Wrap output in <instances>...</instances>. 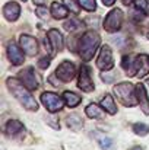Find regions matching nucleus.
I'll return each instance as SVG.
<instances>
[{"mask_svg":"<svg viewBox=\"0 0 149 150\" xmlns=\"http://www.w3.org/2000/svg\"><path fill=\"white\" fill-rule=\"evenodd\" d=\"M102 3H104V6H113L115 3V0H102Z\"/></svg>","mask_w":149,"mask_h":150,"instance_id":"nucleus-31","label":"nucleus"},{"mask_svg":"<svg viewBox=\"0 0 149 150\" xmlns=\"http://www.w3.org/2000/svg\"><path fill=\"white\" fill-rule=\"evenodd\" d=\"M85 114L88 115V118H92V120H101L104 117V111L99 108L97 103H89L85 108Z\"/></svg>","mask_w":149,"mask_h":150,"instance_id":"nucleus-22","label":"nucleus"},{"mask_svg":"<svg viewBox=\"0 0 149 150\" xmlns=\"http://www.w3.org/2000/svg\"><path fill=\"white\" fill-rule=\"evenodd\" d=\"M78 88L83 92H92L95 89L94 80L91 77V69L86 64H82L79 69V77H78Z\"/></svg>","mask_w":149,"mask_h":150,"instance_id":"nucleus-9","label":"nucleus"},{"mask_svg":"<svg viewBox=\"0 0 149 150\" xmlns=\"http://www.w3.org/2000/svg\"><path fill=\"white\" fill-rule=\"evenodd\" d=\"M41 102H43V105L47 108V111H50V112H58L64 106L63 96H58L57 93H53V92L41 93Z\"/></svg>","mask_w":149,"mask_h":150,"instance_id":"nucleus-6","label":"nucleus"},{"mask_svg":"<svg viewBox=\"0 0 149 150\" xmlns=\"http://www.w3.org/2000/svg\"><path fill=\"white\" fill-rule=\"evenodd\" d=\"M135 3H136V9H138V10H145V9H148L146 0H135Z\"/></svg>","mask_w":149,"mask_h":150,"instance_id":"nucleus-30","label":"nucleus"},{"mask_svg":"<svg viewBox=\"0 0 149 150\" xmlns=\"http://www.w3.org/2000/svg\"><path fill=\"white\" fill-rule=\"evenodd\" d=\"M18 79L29 91H37L38 86H40V79H38V74L35 73L34 67H25V69H22L18 73Z\"/></svg>","mask_w":149,"mask_h":150,"instance_id":"nucleus-5","label":"nucleus"},{"mask_svg":"<svg viewBox=\"0 0 149 150\" xmlns=\"http://www.w3.org/2000/svg\"><path fill=\"white\" fill-rule=\"evenodd\" d=\"M101 106L110 115H115L117 114V105H115V100H114V98L111 95H105L101 99Z\"/></svg>","mask_w":149,"mask_h":150,"instance_id":"nucleus-19","label":"nucleus"},{"mask_svg":"<svg viewBox=\"0 0 149 150\" xmlns=\"http://www.w3.org/2000/svg\"><path fill=\"white\" fill-rule=\"evenodd\" d=\"M66 124H67V127H69L70 130H73V131H81V130L83 128V120H82L79 115H76V114L69 115V117L66 118Z\"/></svg>","mask_w":149,"mask_h":150,"instance_id":"nucleus-20","label":"nucleus"},{"mask_svg":"<svg viewBox=\"0 0 149 150\" xmlns=\"http://www.w3.org/2000/svg\"><path fill=\"white\" fill-rule=\"evenodd\" d=\"M97 67L102 71H110L114 67V57L113 51L108 45H102L99 50L98 58H97Z\"/></svg>","mask_w":149,"mask_h":150,"instance_id":"nucleus-8","label":"nucleus"},{"mask_svg":"<svg viewBox=\"0 0 149 150\" xmlns=\"http://www.w3.org/2000/svg\"><path fill=\"white\" fill-rule=\"evenodd\" d=\"M148 12H149V1H148Z\"/></svg>","mask_w":149,"mask_h":150,"instance_id":"nucleus-36","label":"nucleus"},{"mask_svg":"<svg viewBox=\"0 0 149 150\" xmlns=\"http://www.w3.org/2000/svg\"><path fill=\"white\" fill-rule=\"evenodd\" d=\"M51 57H53V55H46V57L40 58V60H38V67L43 69V70H46L50 66V63H51Z\"/></svg>","mask_w":149,"mask_h":150,"instance_id":"nucleus-29","label":"nucleus"},{"mask_svg":"<svg viewBox=\"0 0 149 150\" xmlns=\"http://www.w3.org/2000/svg\"><path fill=\"white\" fill-rule=\"evenodd\" d=\"M21 48L22 47H18V44L13 42V41H10L7 44V58L13 66H21L25 61V55H24Z\"/></svg>","mask_w":149,"mask_h":150,"instance_id":"nucleus-11","label":"nucleus"},{"mask_svg":"<svg viewBox=\"0 0 149 150\" xmlns=\"http://www.w3.org/2000/svg\"><path fill=\"white\" fill-rule=\"evenodd\" d=\"M129 150H145V147H142V146H133L132 149H129Z\"/></svg>","mask_w":149,"mask_h":150,"instance_id":"nucleus-33","label":"nucleus"},{"mask_svg":"<svg viewBox=\"0 0 149 150\" xmlns=\"http://www.w3.org/2000/svg\"><path fill=\"white\" fill-rule=\"evenodd\" d=\"M3 16L9 22L18 21L19 16H21V6H19V3H16V1H7L3 6Z\"/></svg>","mask_w":149,"mask_h":150,"instance_id":"nucleus-12","label":"nucleus"},{"mask_svg":"<svg viewBox=\"0 0 149 150\" xmlns=\"http://www.w3.org/2000/svg\"><path fill=\"white\" fill-rule=\"evenodd\" d=\"M63 26H64V29L69 31V32H78V31L83 29L85 23H83L82 21H79V19H69V21L64 22Z\"/></svg>","mask_w":149,"mask_h":150,"instance_id":"nucleus-23","label":"nucleus"},{"mask_svg":"<svg viewBox=\"0 0 149 150\" xmlns=\"http://www.w3.org/2000/svg\"><path fill=\"white\" fill-rule=\"evenodd\" d=\"M99 146L102 150H113V140L108 137H102L99 139Z\"/></svg>","mask_w":149,"mask_h":150,"instance_id":"nucleus-28","label":"nucleus"},{"mask_svg":"<svg viewBox=\"0 0 149 150\" xmlns=\"http://www.w3.org/2000/svg\"><path fill=\"white\" fill-rule=\"evenodd\" d=\"M19 44H21L22 50H24V52L26 55H29V57L37 55V52H38V42H37V40L34 37H31L28 34H22L19 37Z\"/></svg>","mask_w":149,"mask_h":150,"instance_id":"nucleus-10","label":"nucleus"},{"mask_svg":"<svg viewBox=\"0 0 149 150\" xmlns=\"http://www.w3.org/2000/svg\"><path fill=\"white\" fill-rule=\"evenodd\" d=\"M50 12H51V16H53L54 19H64V18H67V15H69V9H67L64 4L58 3V1H53V3H51Z\"/></svg>","mask_w":149,"mask_h":150,"instance_id":"nucleus-18","label":"nucleus"},{"mask_svg":"<svg viewBox=\"0 0 149 150\" xmlns=\"http://www.w3.org/2000/svg\"><path fill=\"white\" fill-rule=\"evenodd\" d=\"M136 95H138V102L140 105V109L143 111L145 115H149V98H148V92L145 89V86L142 83L136 85Z\"/></svg>","mask_w":149,"mask_h":150,"instance_id":"nucleus-14","label":"nucleus"},{"mask_svg":"<svg viewBox=\"0 0 149 150\" xmlns=\"http://www.w3.org/2000/svg\"><path fill=\"white\" fill-rule=\"evenodd\" d=\"M47 38H48L50 44H51V48H53V55L56 52L63 50V35L58 29H50L47 32Z\"/></svg>","mask_w":149,"mask_h":150,"instance_id":"nucleus-13","label":"nucleus"},{"mask_svg":"<svg viewBox=\"0 0 149 150\" xmlns=\"http://www.w3.org/2000/svg\"><path fill=\"white\" fill-rule=\"evenodd\" d=\"M56 76L61 82H64V83L72 82L75 79V76H76V66H75V63H72L69 60L61 61L57 66V69H56Z\"/></svg>","mask_w":149,"mask_h":150,"instance_id":"nucleus-7","label":"nucleus"},{"mask_svg":"<svg viewBox=\"0 0 149 150\" xmlns=\"http://www.w3.org/2000/svg\"><path fill=\"white\" fill-rule=\"evenodd\" d=\"M63 4H64L72 13H75V15H78V13L81 12V6H79V3H76L75 0H63Z\"/></svg>","mask_w":149,"mask_h":150,"instance_id":"nucleus-26","label":"nucleus"},{"mask_svg":"<svg viewBox=\"0 0 149 150\" xmlns=\"http://www.w3.org/2000/svg\"><path fill=\"white\" fill-rule=\"evenodd\" d=\"M24 1H25V0H24Z\"/></svg>","mask_w":149,"mask_h":150,"instance_id":"nucleus-38","label":"nucleus"},{"mask_svg":"<svg viewBox=\"0 0 149 150\" xmlns=\"http://www.w3.org/2000/svg\"><path fill=\"white\" fill-rule=\"evenodd\" d=\"M133 131H135V134H138L140 137H145V136L149 134V125L143 124V122H136L133 125Z\"/></svg>","mask_w":149,"mask_h":150,"instance_id":"nucleus-24","label":"nucleus"},{"mask_svg":"<svg viewBox=\"0 0 149 150\" xmlns=\"http://www.w3.org/2000/svg\"><path fill=\"white\" fill-rule=\"evenodd\" d=\"M121 1H123V3L126 4V6H129V4H132V3H133L135 0H121Z\"/></svg>","mask_w":149,"mask_h":150,"instance_id":"nucleus-34","label":"nucleus"},{"mask_svg":"<svg viewBox=\"0 0 149 150\" xmlns=\"http://www.w3.org/2000/svg\"><path fill=\"white\" fill-rule=\"evenodd\" d=\"M63 99H64L66 105H67L69 108H76V106L82 102V98H81L78 93L70 92V91H66V92L63 93Z\"/></svg>","mask_w":149,"mask_h":150,"instance_id":"nucleus-21","label":"nucleus"},{"mask_svg":"<svg viewBox=\"0 0 149 150\" xmlns=\"http://www.w3.org/2000/svg\"><path fill=\"white\" fill-rule=\"evenodd\" d=\"M149 73V58L145 54L136 55V76L143 77Z\"/></svg>","mask_w":149,"mask_h":150,"instance_id":"nucleus-16","label":"nucleus"},{"mask_svg":"<svg viewBox=\"0 0 149 150\" xmlns=\"http://www.w3.org/2000/svg\"><path fill=\"white\" fill-rule=\"evenodd\" d=\"M6 86L9 89V92L18 99V102L28 111H32L35 112L38 109V102L35 100V98L31 95V91L22 85V82L19 79H13V77H9L6 80Z\"/></svg>","mask_w":149,"mask_h":150,"instance_id":"nucleus-1","label":"nucleus"},{"mask_svg":"<svg viewBox=\"0 0 149 150\" xmlns=\"http://www.w3.org/2000/svg\"><path fill=\"white\" fill-rule=\"evenodd\" d=\"M46 1H47V0H34V3H35L37 6H44Z\"/></svg>","mask_w":149,"mask_h":150,"instance_id":"nucleus-32","label":"nucleus"},{"mask_svg":"<svg viewBox=\"0 0 149 150\" xmlns=\"http://www.w3.org/2000/svg\"><path fill=\"white\" fill-rule=\"evenodd\" d=\"M148 38H149V34H148Z\"/></svg>","mask_w":149,"mask_h":150,"instance_id":"nucleus-37","label":"nucleus"},{"mask_svg":"<svg viewBox=\"0 0 149 150\" xmlns=\"http://www.w3.org/2000/svg\"><path fill=\"white\" fill-rule=\"evenodd\" d=\"M24 131H25L24 124L21 121H18V120H10L4 125V134L7 137H16V136L22 134Z\"/></svg>","mask_w":149,"mask_h":150,"instance_id":"nucleus-15","label":"nucleus"},{"mask_svg":"<svg viewBox=\"0 0 149 150\" xmlns=\"http://www.w3.org/2000/svg\"><path fill=\"white\" fill-rule=\"evenodd\" d=\"M78 3L86 12H95L97 10V1L95 0H78Z\"/></svg>","mask_w":149,"mask_h":150,"instance_id":"nucleus-25","label":"nucleus"},{"mask_svg":"<svg viewBox=\"0 0 149 150\" xmlns=\"http://www.w3.org/2000/svg\"><path fill=\"white\" fill-rule=\"evenodd\" d=\"M35 15H37L40 19L47 21V19H48V16L51 15V12H48V9H47L46 6H38V7L35 9Z\"/></svg>","mask_w":149,"mask_h":150,"instance_id":"nucleus-27","label":"nucleus"},{"mask_svg":"<svg viewBox=\"0 0 149 150\" xmlns=\"http://www.w3.org/2000/svg\"><path fill=\"white\" fill-rule=\"evenodd\" d=\"M146 86H148V88H149V79H148V80H146Z\"/></svg>","mask_w":149,"mask_h":150,"instance_id":"nucleus-35","label":"nucleus"},{"mask_svg":"<svg viewBox=\"0 0 149 150\" xmlns=\"http://www.w3.org/2000/svg\"><path fill=\"white\" fill-rule=\"evenodd\" d=\"M123 21H124V13L121 9L115 7L113 10H110L102 22V26L107 32L110 34H114V32H118L123 26Z\"/></svg>","mask_w":149,"mask_h":150,"instance_id":"nucleus-4","label":"nucleus"},{"mask_svg":"<svg viewBox=\"0 0 149 150\" xmlns=\"http://www.w3.org/2000/svg\"><path fill=\"white\" fill-rule=\"evenodd\" d=\"M114 95L118 102H121L124 106L133 108L136 106L138 102V95H136V86H133L129 82H121L114 86Z\"/></svg>","mask_w":149,"mask_h":150,"instance_id":"nucleus-3","label":"nucleus"},{"mask_svg":"<svg viewBox=\"0 0 149 150\" xmlns=\"http://www.w3.org/2000/svg\"><path fill=\"white\" fill-rule=\"evenodd\" d=\"M121 67L124 69L126 74L129 76H136V57L135 55H123L121 58Z\"/></svg>","mask_w":149,"mask_h":150,"instance_id":"nucleus-17","label":"nucleus"},{"mask_svg":"<svg viewBox=\"0 0 149 150\" xmlns=\"http://www.w3.org/2000/svg\"><path fill=\"white\" fill-rule=\"evenodd\" d=\"M101 44V37L97 31H86L78 44V51H79V57L83 61H91L95 55L97 50L99 48Z\"/></svg>","mask_w":149,"mask_h":150,"instance_id":"nucleus-2","label":"nucleus"}]
</instances>
